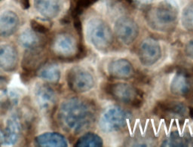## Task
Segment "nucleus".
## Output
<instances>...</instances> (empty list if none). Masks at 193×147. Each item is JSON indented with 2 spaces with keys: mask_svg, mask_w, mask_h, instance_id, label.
Returning a JSON list of instances; mask_svg holds the SVG:
<instances>
[{
  "mask_svg": "<svg viewBox=\"0 0 193 147\" xmlns=\"http://www.w3.org/2000/svg\"><path fill=\"white\" fill-rule=\"evenodd\" d=\"M87 36L91 43L99 51H106L114 41L110 27L103 20L93 18L87 25Z\"/></svg>",
  "mask_w": 193,
  "mask_h": 147,
  "instance_id": "nucleus-1",
  "label": "nucleus"
},
{
  "mask_svg": "<svg viewBox=\"0 0 193 147\" xmlns=\"http://www.w3.org/2000/svg\"><path fill=\"white\" fill-rule=\"evenodd\" d=\"M130 118L131 116L128 112L120 107L114 106L108 108L103 113L100 119L99 127L105 133L119 131L125 126Z\"/></svg>",
  "mask_w": 193,
  "mask_h": 147,
  "instance_id": "nucleus-2",
  "label": "nucleus"
},
{
  "mask_svg": "<svg viewBox=\"0 0 193 147\" xmlns=\"http://www.w3.org/2000/svg\"><path fill=\"white\" fill-rule=\"evenodd\" d=\"M107 92L116 101L135 108L141 106L143 96L139 90L127 83H115L109 85Z\"/></svg>",
  "mask_w": 193,
  "mask_h": 147,
  "instance_id": "nucleus-3",
  "label": "nucleus"
},
{
  "mask_svg": "<svg viewBox=\"0 0 193 147\" xmlns=\"http://www.w3.org/2000/svg\"><path fill=\"white\" fill-rule=\"evenodd\" d=\"M69 124L76 129H82L90 126L95 120V113L91 105L75 100L70 104Z\"/></svg>",
  "mask_w": 193,
  "mask_h": 147,
  "instance_id": "nucleus-4",
  "label": "nucleus"
},
{
  "mask_svg": "<svg viewBox=\"0 0 193 147\" xmlns=\"http://www.w3.org/2000/svg\"><path fill=\"white\" fill-rule=\"evenodd\" d=\"M177 20V11L172 5L168 4L158 7L153 14L149 17L148 22L155 30L166 31L172 28Z\"/></svg>",
  "mask_w": 193,
  "mask_h": 147,
  "instance_id": "nucleus-5",
  "label": "nucleus"
},
{
  "mask_svg": "<svg viewBox=\"0 0 193 147\" xmlns=\"http://www.w3.org/2000/svg\"><path fill=\"white\" fill-rule=\"evenodd\" d=\"M115 33L120 42L124 45L133 43L139 35V27L133 18L121 17L118 18L114 27Z\"/></svg>",
  "mask_w": 193,
  "mask_h": 147,
  "instance_id": "nucleus-6",
  "label": "nucleus"
},
{
  "mask_svg": "<svg viewBox=\"0 0 193 147\" xmlns=\"http://www.w3.org/2000/svg\"><path fill=\"white\" fill-rule=\"evenodd\" d=\"M138 57L140 63L144 66H152L155 64L162 57L160 44L151 38L145 39L139 47Z\"/></svg>",
  "mask_w": 193,
  "mask_h": 147,
  "instance_id": "nucleus-7",
  "label": "nucleus"
},
{
  "mask_svg": "<svg viewBox=\"0 0 193 147\" xmlns=\"http://www.w3.org/2000/svg\"><path fill=\"white\" fill-rule=\"evenodd\" d=\"M69 84L72 90L77 92H86L95 85L93 75L84 69H75L69 76Z\"/></svg>",
  "mask_w": 193,
  "mask_h": 147,
  "instance_id": "nucleus-8",
  "label": "nucleus"
},
{
  "mask_svg": "<svg viewBox=\"0 0 193 147\" xmlns=\"http://www.w3.org/2000/svg\"><path fill=\"white\" fill-rule=\"evenodd\" d=\"M193 83L190 75L185 71H178L171 83V91L177 96H187L192 91Z\"/></svg>",
  "mask_w": 193,
  "mask_h": 147,
  "instance_id": "nucleus-9",
  "label": "nucleus"
},
{
  "mask_svg": "<svg viewBox=\"0 0 193 147\" xmlns=\"http://www.w3.org/2000/svg\"><path fill=\"white\" fill-rule=\"evenodd\" d=\"M155 112L165 117H184L188 113L187 107L184 104L176 101H162L158 104Z\"/></svg>",
  "mask_w": 193,
  "mask_h": 147,
  "instance_id": "nucleus-10",
  "label": "nucleus"
},
{
  "mask_svg": "<svg viewBox=\"0 0 193 147\" xmlns=\"http://www.w3.org/2000/svg\"><path fill=\"white\" fill-rule=\"evenodd\" d=\"M108 72L112 78L124 79L130 78L134 74V69L129 60L117 59L109 63Z\"/></svg>",
  "mask_w": 193,
  "mask_h": 147,
  "instance_id": "nucleus-11",
  "label": "nucleus"
},
{
  "mask_svg": "<svg viewBox=\"0 0 193 147\" xmlns=\"http://www.w3.org/2000/svg\"><path fill=\"white\" fill-rule=\"evenodd\" d=\"M103 146V140L100 136L94 133H88L78 140L76 146L100 147Z\"/></svg>",
  "mask_w": 193,
  "mask_h": 147,
  "instance_id": "nucleus-12",
  "label": "nucleus"
},
{
  "mask_svg": "<svg viewBox=\"0 0 193 147\" xmlns=\"http://www.w3.org/2000/svg\"><path fill=\"white\" fill-rule=\"evenodd\" d=\"M181 21L182 25L186 30L193 31V2L183 9Z\"/></svg>",
  "mask_w": 193,
  "mask_h": 147,
  "instance_id": "nucleus-13",
  "label": "nucleus"
},
{
  "mask_svg": "<svg viewBox=\"0 0 193 147\" xmlns=\"http://www.w3.org/2000/svg\"><path fill=\"white\" fill-rule=\"evenodd\" d=\"M187 140L184 137H182L177 134L174 132L171 134L169 137L164 142L163 146H186L187 144Z\"/></svg>",
  "mask_w": 193,
  "mask_h": 147,
  "instance_id": "nucleus-14",
  "label": "nucleus"
},
{
  "mask_svg": "<svg viewBox=\"0 0 193 147\" xmlns=\"http://www.w3.org/2000/svg\"><path fill=\"white\" fill-rule=\"evenodd\" d=\"M30 25H31L32 29L34 30L35 32L39 33H43V34H45L48 32V28L47 27H45L43 24H40V23L37 22L35 20H32L30 21Z\"/></svg>",
  "mask_w": 193,
  "mask_h": 147,
  "instance_id": "nucleus-15",
  "label": "nucleus"
},
{
  "mask_svg": "<svg viewBox=\"0 0 193 147\" xmlns=\"http://www.w3.org/2000/svg\"><path fill=\"white\" fill-rule=\"evenodd\" d=\"M185 54L189 58L193 60V39L186 44L185 47Z\"/></svg>",
  "mask_w": 193,
  "mask_h": 147,
  "instance_id": "nucleus-16",
  "label": "nucleus"
},
{
  "mask_svg": "<svg viewBox=\"0 0 193 147\" xmlns=\"http://www.w3.org/2000/svg\"><path fill=\"white\" fill-rule=\"evenodd\" d=\"M23 5H24V9H27L30 7V2L29 0H23Z\"/></svg>",
  "mask_w": 193,
  "mask_h": 147,
  "instance_id": "nucleus-17",
  "label": "nucleus"
},
{
  "mask_svg": "<svg viewBox=\"0 0 193 147\" xmlns=\"http://www.w3.org/2000/svg\"><path fill=\"white\" fill-rule=\"evenodd\" d=\"M141 1H150V0H141Z\"/></svg>",
  "mask_w": 193,
  "mask_h": 147,
  "instance_id": "nucleus-18",
  "label": "nucleus"
}]
</instances>
